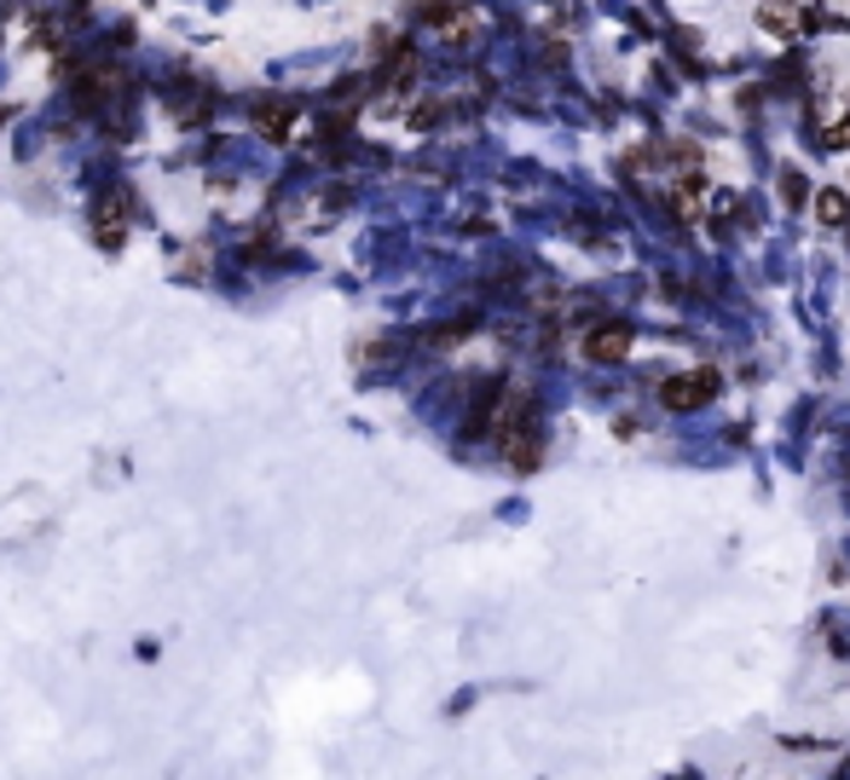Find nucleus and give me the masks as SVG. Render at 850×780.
Returning a JSON list of instances; mask_svg holds the SVG:
<instances>
[{
    "label": "nucleus",
    "instance_id": "obj_1",
    "mask_svg": "<svg viewBox=\"0 0 850 780\" xmlns=\"http://www.w3.org/2000/svg\"><path fill=\"white\" fill-rule=\"evenodd\" d=\"M712 394H718V376L706 371V364H700V371H683V376H665L660 382V405L665 410H700Z\"/></svg>",
    "mask_w": 850,
    "mask_h": 780
},
{
    "label": "nucleus",
    "instance_id": "obj_3",
    "mask_svg": "<svg viewBox=\"0 0 850 780\" xmlns=\"http://www.w3.org/2000/svg\"><path fill=\"white\" fill-rule=\"evenodd\" d=\"M758 24L776 30V35H799V0H758Z\"/></svg>",
    "mask_w": 850,
    "mask_h": 780
},
{
    "label": "nucleus",
    "instance_id": "obj_2",
    "mask_svg": "<svg viewBox=\"0 0 850 780\" xmlns=\"http://www.w3.org/2000/svg\"><path fill=\"white\" fill-rule=\"evenodd\" d=\"M625 353H631V324H602V330L584 341V359L591 364H619Z\"/></svg>",
    "mask_w": 850,
    "mask_h": 780
},
{
    "label": "nucleus",
    "instance_id": "obj_4",
    "mask_svg": "<svg viewBox=\"0 0 850 780\" xmlns=\"http://www.w3.org/2000/svg\"><path fill=\"white\" fill-rule=\"evenodd\" d=\"M816 214H822V225H839V220L850 214V197H845V191H822Z\"/></svg>",
    "mask_w": 850,
    "mask_h": 780
}]
</instances>
